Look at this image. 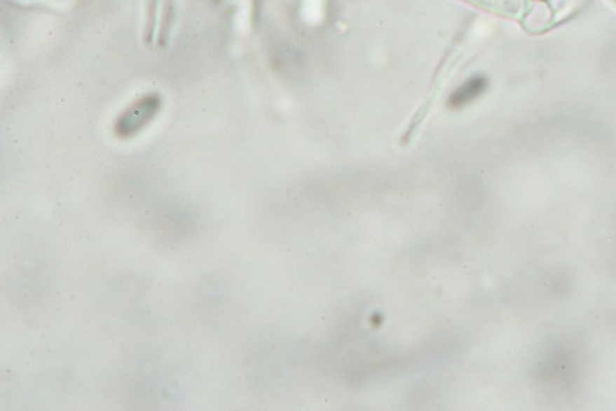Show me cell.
<instances>
[{"instance_id":"cell-1","label":"cell","mask_w":616,"mask_h":411,"mask_svg":"<svg viewBox=\"0 0 616 411\" xmlns=\"http://www.w3.org/2000/svg\"><path fill=\"white\" fill-rule=\"evenodd\" d=\"M485 81L483 79L476 77L466 82L463 86L455 90L454 95H451L449 105L453 107H461L465 104L471 102L473 99L481 95L484 90Z\"/></svg>"}]
</instances>
